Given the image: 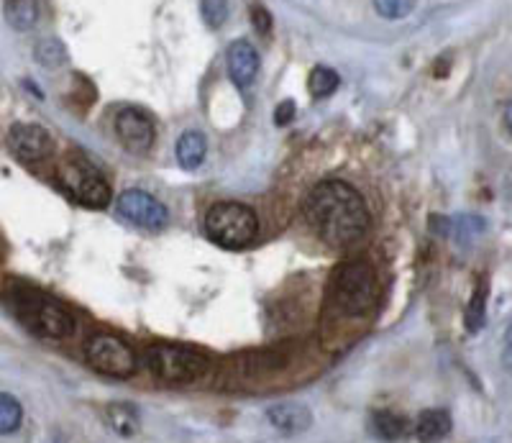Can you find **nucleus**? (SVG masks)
Masks as SVG:
<instances>
[{"mask_svg": "<svg viewBox=\"0 0 512 443\" xmlns=\"http://www.w3.org/2000/svg\"><path fill=\"white\" fill-rule=\"evenodd\" d=\"M205 234L223 249H244L259 234V221L241 203H218L205 213Z\"/></svg>", "mask_w": 512, "mask_h": 443, "instance_id": "obj_5", "label": "nucleus"}, {"mask_svg": "<svg viewBox=\"0 0 512 443\" xmlns=\"http://www.w3.org/2000/svg\"><path fill=\"white\" fill-rule=\"evenodd\" d=\"M24 420V408L13 395L0 392V436L16 433Z\"/></svg>", "mask_w": 512, "mask_h": 443, "instance_id": "obj_18", "label": "nucleus"}, {"mask_svg": "<svg viewBox=\"0 0 512 443\" xmlns=\"http://www.w3.org/2000/svg\"><path fill=\"white\" fill-rule=\"evenodd\" d=\"M36 62L44 70H57L67 62V47L59 39H41L36 44Z\"/></svg>", "mask_w": 512, "mask_h": 443, "instance_id": "obj_19", "label": "nucleus"}, {"mask_svg": "<svg viewBox=\"0 0 512 443\" xmlns=\"http://www.w3.org/2000/svg\"><path fill=\"white\" fill-rule=\"evenodd\" d=\"M267 420L282 436H297V433H305L313 426V413L305 405L280 403L267 410Z\"/></svg>", "mask_w": 512, "mask_h": 443, "instance_id": "obj_12", "label": "nucleus"}, {"mask_svg": "<svg viewBox=\"0 0 512 443\" xmlns=\"http://www.w3.org/2000/svg\"><path fill=\"white\" fill-rule=\"evenodd\" d=\"M331 305L346 318H361L377 303V274L367 262H344L328 287Z\"/></svg>", "mask_w": 512, "mask_h": 443, "instance_id": "obj_2", "label": "nucleus"}, {"mask_svg": "<svg viewBox=\"0 0 512 443\" xmlns=\"http://www.w3.org/2000/svg\"><path fill=\"white\" fill-rule=\"evenodd\" d=\"M146 367L167 385H190L210 369L208 356L198 349L175 344H154L146 349Z\"/></svg>", "mask_w": 512, "mask_h": 443, "instance_id": "obj_4", "label": "nucleus"}, {"mask_svg": "<svg viewBox=\"0 0 512 443\" xmlns=\"http://www.w3.org/2000/svg\"><path fill=\"white\" fill-rule=\"evenodd\" d=\"M369 428H372L374 436L382 438V441L395 443L408 436V418L392 413V410H379V413H374L372 420H369Z\"/></svg>", "mask_w": 512, "mask_h": 443, "instance_id": "obj_14", "label": "nucleus"}, {"mask_svg": "<svg viewBox=\"0 0 512 443\" xmlns=\"http://www.w3.org/2000/svg\"><path fill=\"white\" fill-rule=\"evenodd\" d=\"M228 59V75H231L233 85L241 90L251 88L259 75V67H262V59L256 54V49L251 47L249 41H233L226 52Z\"/></svg>", "mask_w": 512, "mask_h": 443, "instance_id": "obj_11", "label": "nucleus"}, {"mask_svg": "<svg viewBox=\"0 0 512 443\" xmlns=\"http://www.w3.org/2000/svg\"><path fill=\"white\" fill-rule=\"evenodd\" d=\"M116 208L126 221H131L134 226L149 228V231H159L169 221L167 208L157 198L144 193V190H126V193H121L116 200Z\"/></svg>", "mask_w": 512, "mask_h": 443, "instance_id": "obj_8", "label": "nucleus"}, {"mask_svg": "<svg viewBox=\"0 0 512 443\" xmlns=\"http://www.w3.org/2000/svg\"><path fill=\"white\" fill-rule=\"evenodd\" d=\"M208 154V139L200 131H185L177 141V159L185 170H198Z\"/></svg>", "mask_w": 512, "mask_h": 443, "instance_id": "obj_15", "label": "nucleus"}, {"mask_svg": "<svg viewBox=\"0 0 512 443\" xmlns=\"http://www.w3.org/2000/svg\"><path fill=\"white\" fill-rule=\"evenodd\" d=\"M85 356H88V364L95 372L108 374V377L128 379L136 372V356L131 346L118 336H111V333H100V336L90 339Z\"/></svg>", "mask_w": 512, "mask_h": 443, "instance_id": "obj_7", "label": "nucleus"}, {"mask_svg": "<svg viewBox=\"0 0 512 443\" xmlns=\"http://www.w3.org/2000/svg\"><path fill=\"white\" fill-rule=\"evenodd\" d=\"M451 433V415L441 408L423 410L415 423V436L420 443H438Z\"/></svg>", "mask_w": 512, "mask_h": 443, "instance_id": "obj_13", "label": "nucleus"}, {"mask_svg": "<svg viewBox=\"0 0 512 443\" xmlns=\"http://www.w3.org/2000/svg\"><path fill=\"white\" fill-rule=\"evenodd\" d=\"M305 218L328 246L344 249L369 231V210L349 182L326 180L305 198Z\"/></svg>", "mask_w": 512, "mask_h": 443, "instance_id": "obj_1", "label": "nucleus"}, {"mask_svg": "<svg viewBox=\"0 0 512 443\" xmlns=\"http://www.w3.org/2000/svg\"><path fill=\"white\" fill-rule=\"evenodd\" d=\"M374 8L387 21H397V18H408L415 8V0H374Z\"/></svg>", "mask_w": 512, "mask_h": 443, "instance_id": "obj_22", "label": "nucleus"}, {"mask_svg": "<svg viewBox=\"0 0 512 443\" xmlns=\"http://www.w3.org/2000/svg\"><path fill=\"white\" fill-rule=\"evenodd\" d=\"M59 180L70 190L72 198L80 200L88 208L100 210L111 203V187H108L105 177L82 159H67L59 170Z\"/></svg>", "mask_w": 512, "mask_h": 443, "instance_id": "obj_6", "label": "nucleus"}, {"mask_svg": "<svg viewBox=\"0 0 512 443\" xmlns=\"http://www.w3.org/2000/svg\"><path fill=\"white\" fill-rule=\"evenodd\" d=\"M36 18H39V3L36 0H8L6 3V21L16 31L34 29Z\"/></svg>", "mask_w": 512, "mask_h": 443, "instance_id": "obj_17", "label": "nucleus"}, {"mask_svg": "<svg viewBox=\"0 0 512 443\" xmlns=\"http://www.w3.org/2000/svg\"><path fill=\"white\" fill-rule=\"evenodd\" d=\"M292 118H295V103H292V100H282V103L277 105V111H274V123H277V126H287Z\"/></svg>", "mask_w": 512, "mask_h": 443, "instance_id": "obj_25", "label": "nucleus"}, {"mask_svg": "<svg viewBox=\"0 0 512 443\" xmlns=\"http://www.w3.org/2000/svg\"><path fill=\"white\" fill-rule=\"evenodd\" d=\"M487 282H479V287L474 290L472 300H469V308H466V331L477 333L484 326V313H487Z\"/></svg>", "mask_w": 512, "mask_h": 443, "instance_id": "obj_21", "label": "nucleus"}, {"mask_svg": "<svg viewBox=\"0 0 512 443\" xmlns=\"http://www.w3.org/2000/svg\"><path fill=\"white\" fill-rule=\"evenodd\" d=\"M8 146L21 162H44L54 154V139L36 123H16L8 131Z\"/></svg>", "mask_w": 512, "mask_h": 443, "instance_id": "obj_9", "label": "nucleus"}, {"mask_svg": "<svg viewBox=\"0 0 512 443\" xmlns=\"http://www.w3.org/2000/svg\"><path fill=\"white\" fill-rule=\"evenodd\" d=\"M341 85V77L331 70V67H315L310 72V80H308V90L313 98H328L333 95Z\"/></svg>", "mask_w": 512, "mask_h": 443, "instance_id": "obj_20", "label": "nucleus"}, {"mask_svg": "<svg viewBox=\"0 0 512 443\" xmlns=\"http://www.w3.org/2000/svg\"><path fill=\"white\" fill-rule=\"evenodd\" d=\"M203 18L210 29H218V26H223V21L228 18L226 0H203Z\"/></svg>", "mask_w": 512, "mask_h": 443, "instance_id": "obj_23", "label": "nucleus"}, {"mask_svg": "<svg viewBox=\"0 0 512 443\" xmlns=\"http://www.w3.org/2000/svg\"><path fill=\"white\" fill-rule=\"evenodd\" d=\"M116 134L128 152L146 154L154 144V123L139 108H123L116 116Z\"/></svg>", "mask_w": 512, "mask_h": 443, "instance_id": "obj_10", "label": "nucleus"}, {"mask_svg": "<svg viewBox=\"0 0 512 443\" xmlns=\"http://www.w3.org/2000/svg\"><path fill=\"white\" fill-rule=\"evenodd\" d=\"M11 308L18 315V321L24 323L31 333L44 336V339H67L75 331L72 315L57 300H52L39 290H29V287L13 290Z\"/></svg>", "mask_w": 512, "mask_h": 443, "instance_id": "obj_3", "label": "nucleus"}, {"mask_svg": "<svg viewBox=\"0 0 512 443\" xmlns=\"http://www.w3.org/2000/svg\"><path fill=\"white\" fill-rule=\"evenodd\" d=\"M251 24H254L256 34L267 36L272 31V13L262 6V3H254L251 6Z\"/></svg>", "mask_w": 512, "mask_h": 443, "instance_id": "obj_24", "label": "nucleus"}, {"mask_svg": "<svg viewBox=\"0 0 512 443\" xmlns=\"http://www.w3.org/2000/svg\"><path fill=\"white\" fill-rule=\"evenodd\" d=\"M105 418H108V423H111V428L118 433V436H126V438L136 436L141 428L139 410L128 403L108 405V410H105Z\"/></svg>", "mask_w": 512, "mask_h": 443, "instance_id": "obj_16", "label": "nucleus"}]
</instances>
